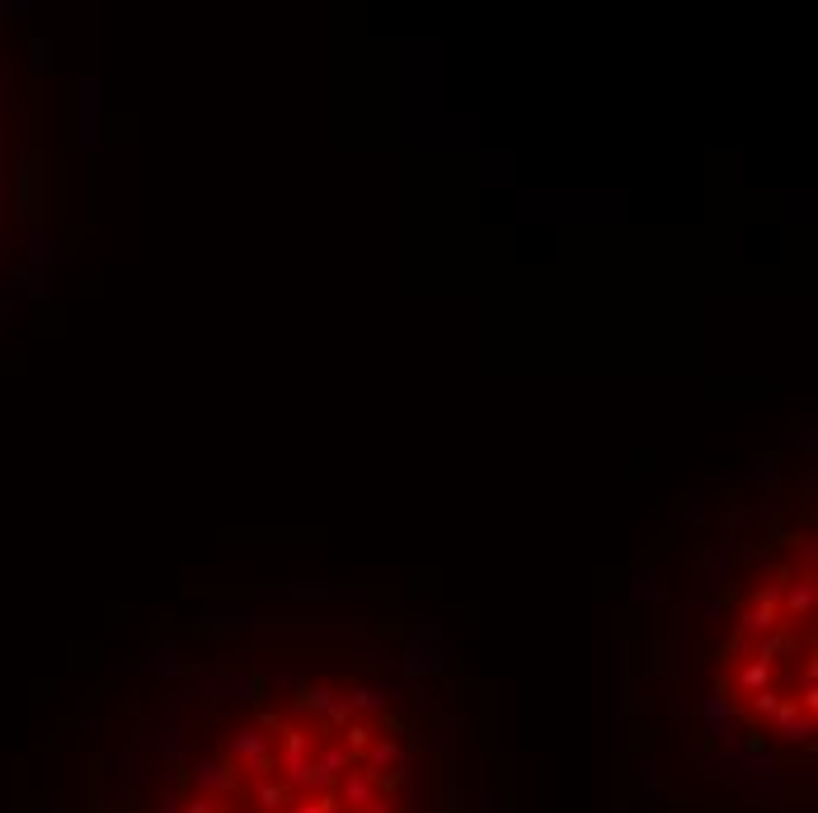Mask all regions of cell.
<instances>
[{"label": "cell", "mask_w": 818, "mask_h": 813, "mask_svg": "<svg viewBox=\"0 0 818 813\" xmlns=\"http://www.w3.org/2000/svg\"><path fill=\"white\" fill-rule=\"evenodd\" d=\"M630 597H649V602H659V597H663V579H659V569H649V574L640 579V588H635Z\"/></svg>", "instance_id": "7c38bea8"}, {"label": "cell", "mask_w": 818, "mask_h": 813, "mask_svg": "<svg viewBox=\"0 0 818 813\" xmlns=\"http://www.w3.org/2000/svg\"><path fill=\"white\" fill-rule=\"evenodd\" d=\"M753 706H757V715H776L780 700H776V691H757V696H753Z\"/></svg>", "instance_id": "9a60e30c"}, {"label": "cell", "mask_w": 818, "mask_h": 813, "mask_svg": "<svg viewBox=\"0 0 818 813\" xmlns=\"http://www.w3.org/2000/svg\"><path fill=\"white\" fill-rule=\"evenodd\" d=\"M259 813H287L292 809V790L277 785V781H259Z\"/></svg>", "instance_id": "52a82bcc"}, {"label": "cell", "mask_w": 818, "mask_h": 813, "mask_svg": "<svg viewBox=\"0 0 818 813\" xmlns=\"http://www.w3.org/2000/svg\"><path fill=\"white\" fill-rule=\"evenodd\" d=\"M771 719H776V738H780V743H805V738L814 733V715H799L795 700H780Z\"/></svg>", "instance_id": "277c9868"}, {"label": "cell", "mask_w": 818, "mask_h": 813, "mask_svg": "<svg viewBox=\"0 0 818 813\" xmlns=\"http://www.w3.org/2000/svg\"><path fill=\"white\" fill-rule=\"evenodd\" d=\"M701 724H705V733L711 738H724V743H738V715H734V706H729V696H724V682H715L711 691L701 696Z\"/></svg>", "instance_id": "7a4b0ae2"}, {"label": "cell", "mask_w": 818, "mask_h": 813, "mask_svg": "<svg viewBox=\"0 0 818 813\" xmlns=\"http://www.w3.org/2000/svg\"><path fill=\"white\" fill-rule=\"evenodd\" d=\"M231 813H259V809H231Z\"/></svg>", "instance_id": "ac0fdd59"}, {"label": "cell", "mask_w": 818, "mask_h": 813, "mask_svg": "<svg viewBox=\"0 0 818 813\" xmlns=\"http://www.w3.org/2000/svg\"><path fill=\"white\" fill-rule=\"evenodd\" d=\"M362 813H396V804H390V794H377V800H371Z\"/></svg>", "instance_id": "e0dca14e"}, {"label": "cell", "mask_w": 818, "mask_h": 813, "mask_svg": "<svg viewBox=\"0 0 818 813\" xmlns=\"http://www.w3.org/2000/svg\"><path fill=\"white\" fill-rule=\"evenodd\" d=\"M183 813H217V804H212V800H202V794H193V800L183 804Z\"/></svg>", "instance_id": "2e32d148"}, {"label": "cell", "mask_w": 818, "mask_h": 813, "mask_svg": "<svg viewBox=\"0 0 818 813\" xmlns=\"http://www.w3.org/2000/svg\"><path fill=\"white\" fill-rule=\"evenodd\" d=\"M315 766H320L325 775H334V781H339V775L353 766V752L344 748V743H329V748H320V757H311Z\"/></svg>", "instance_id": "ba28073f"}, {"label": "cell", "mask_w": 818, "mask_h": 813, "mask_svg": "<svg viewBox=\"0 0 818 813\" xmlns=\"http://www.w3.org/2000/svg\"><path fill=\"white\" fill-rule=\"evenodd\" d=\"M334 700H339V696H334L329 687H320V682H306V687H296V706H302V710L325 715V710L334 706Z\"/></svg>", "instance_id": "9c48e42d"}, {"label": "cell", "mask_w": 818, "mask_h": 813, "mask_svg": "<svg viewBox=\"0 0 818 813\" xmlns=\"http://www.w3.org/2000/svg\"><path fill=\"white\" fill-rule=\"evenodd\" d=\"M189 781L198 785V794L202 800H226V794H235V766L226 762V757H198L193 762V771H189Z\"/></svg>", "instance_id": "6da1fadb"}, {"label": "cell", "mask_w": 818, "mask_h": 813, "mask_svg": "<svg viewBox=\"0 0 818 813\" xmlns=\"http://www.w3.org/2000/svg\"><path fill=\"white\" fill-rule=\"evenodd\" d=\"M644 771H649V775H644V785H649V794H659V785H663V762H659V757H654V752H649V757H644Z\"/></svg>", "instance_id": "4fadbf2b"}, {"label": "cell", "mask_w": 818, "mask_h": 813, "mask_svg": "<svg viewBox=\"0 0 818 813\" xmlns=\"http://www.w3.org/2000/svg\"><path fill=\"white\" fill-rule=\"evenodd\" d=\"M377 794H381V781H377V775H367V771H344L339 781H334V800H344L348 809H358V813L377 800Z\"/></svg>", "instance_id": "3957f363"}, {"label": "cell", "mask_w": 818, "mask_h": 813, "mask_svg": "<svg viewBox=\"0 0 818 813\" xmlns=\"http://www.w3.org/2000/svg\"><path fill=\"white\" fill-rule=\"evenodd\" d=\"M780 602H786V616L790 621H809L814 616V583H795L790 593H780Z\"/></svg>", "instance_id": "8992f818"}, {"label": "cell", "mask_w": 818, "mask_h": 813, "mask_svg": "<svg viewBox=\"0 0 818 813\" xmlns=\"http://www.w3.org/2000/svg\"><path fill=\"white\" fill-rule=\"evenodd\" d=\"M734 569V550H715L711 555V574H729Z\"/></svg>", "instance_id": "5bb4252c"}, {"label": "cell", "mask_w": 818, "mask_h": 813, "mask_svg": "<svg viewBox=\"0 0 818 813\" xmlns=\"http://www.w3.org/2000/svg\"><path fill=\"white\" fill-rule=\"evenodd\" d=\"M738 687L748 691V696H757V691H767L771 687V663H762V658H753V663H743V673H738Z\"/></svg>", "instance_id": "30bf717a"}, {"label": "cell", "mask_w": 818, "mask_h": 813, "mask_svg": "<svg viewBox=\"0 0 818 813\" xmlns=\"http://www.w3.org/2000/svg\"><path fill=\"white\" fill-rule=\"evenodd\" d=\"M663 663H668L663 639L649 635V644H644V682H659V677H663Z\"/></svg>", "instance_id": "8fae6325"}, {"label": "cell", "mask_w": 818, "mask_h": 813, "mask_svg": "<svg viewBox=\"0 0 818 813\" xmlns=\"http://www.w3.org/2000/svg\"><path fill=\"white\" fill-rule=\"evenodd\" d=\"M442 668H447L442 649H433V644H423V639H409V649H405V677H433Z\"/></svg>", "instance_id": "5b68a950"}]
</instances>
